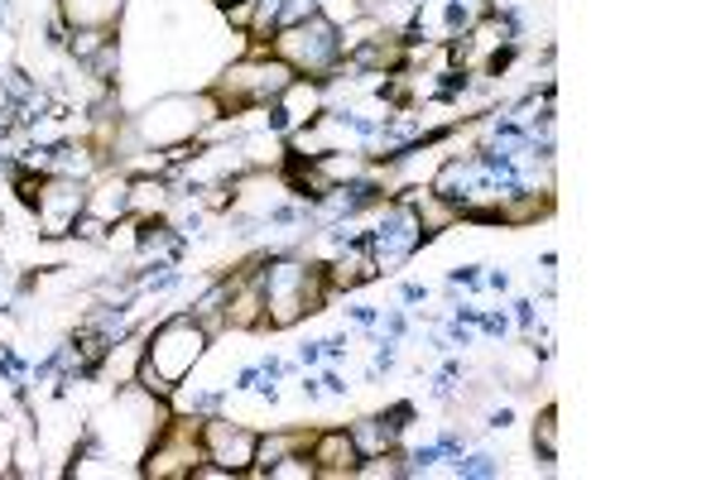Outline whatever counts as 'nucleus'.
Wrapping results in <instances>:
<instances>
[{
    "instance_id": "nucleus-1",
    "label": "nucleus",
    "mask_w": 721,
    "mask_h": 480,
    "mask_svg": "<svg viewBox=\"0 0 721 480\" xmlns=\"http://www.w3.org/2000/svg\"><path fill=\"white\" fill-rule=\"evenodd\" d=\"M207 342H212V336L203 332V322H197L193 312H179V318L159 322V332L149 336L145 356H139V366H135V384L145 394H155V399H169V394L193 374L197 360H203Z\"/></svg>"
},
{
    "instance_id": "nucleus-2",
    "label": "nucleus",
    "mask_w": 721,
    "mask_h": 480,
    "mask_svg": "<svg viewBox=\"0 0 721 480\" xmlns=\"http://www.w3.org/2000/svg\"><path fill=\"white\" fill-rule=\"evenodd\" d=\"M260 284H265V327L284 332L308 312H322V298H328V274L322 264H298L289 255H279L260 269Z\"/></svg>"
},
{
    "instance_id": "nucleus-3",
    "label": "nucleus",
    "mask_w": 721,
    "mask_h": 480,
    "mask_svg": "<svg viewBox=\"0 0 721 480\" xmlns=\"http://www.w3.org/2000/svg\"><path fill=\"white\" fill-rule=\"evenodd\" d=\"M270 53L284 58V63L294 67L298 77L322 82L332 67H342V29H337L332 20L318 10V15L298 20V25L274 29L270 34Z\"/></svg>"
},
{
    "instance_id": "nucleus-4",
    "label": "nucleus",
    "mask_w": 721,
    "mask_h": 480,
    "mask_svg": "<svg viewBox=\"0 0 721 480\" xmlns=\"http://www.w3.org/2000/svg\"><path fill=\"white\" fill-rule=\"evenodd\" d=\"M87 212V183L83 179H68V173H44V187H39V231L44 236H73L77 217Z\"/></svg>"
},
{
    "instance_id": "nucleus-5",
    "label": "nucleus",
    "mask_w": 721,
    "mask_h": 480,
    "mask_svg": "<svg viewBox=\"0 0 721 480\" xmlns=\"http://www.w3.org/2000/svg\"><path fill=\"white\" fill-rule=\"evenodd\" d=\"M255 438H260V432H250V428H241V423H227V418H203V452H207V461L227 466L231 476L250 471Z\"/></svg>"
},
{
    "instance_id": "nucleus-6",
    "label": "nucleus",
    "mask_w": 721,
    "mask_h": 480,
    "mask_svg": "<svg viewBox=\"0 0 721 480\" xmlns=\"http://www.w3.org/2000/svg\"><path fill=\"white\" fill-rule=\"evenodd\" d=\"M308 456H313V466H318V476H322V480L356 476V466H361V452H356V442H352V432H346V428L313 432Z\"/></svg>"
},
{
    "instance_id": "nucleus-7",
    "label": "nucleus",
    "mask_w": 721,
    "mask_h": 480,
    "mask_svg": "<svg viewBox=\"0 0 721 480\" xmlns=\"http://www.w3.org/2000/svg\"><path fill=\"white\" fill-rule=\"evenodd\" d=\"M346 432H352V442H356V452H361V461H370V456H386L400 447V423H390L386 414H376V418H356V423H346Z\"/></svg>"
},
{
    "instance_id": "nucleus-8",
    "label": "nucleus",
    "mask_w": 721,
    "mask_h": 480,
    "mask_svg": "<svg viewBox=\"0 0 721 480\" xmlns=\"http://www.w3.org/2000/svg\"><path fill=\"white\" fill-rule=\"evenodd\" d=\"M313 432H265V438H255V461L250 471L255 476H270L274 461H284L289 452H308Z\"/></svg>"
},
{
    "instance_id": "nucleus-9",
    "label": "nucleus",
    "mask_w": 721,
    "mask_h": 480,
    "mask_svg": "<svg viewBox=\"0 0 721 480\" xmlns=\"http://www.w3.org/2000/svg\"><path fill=\"white\" fill-rule=\"evenodd\" d=\"M125 0H63V20L68 29H83V25H101L111 29L115 15H121Z\"/></svg>"
},
{
    "instance_id": "nucleus-10",
    "label": "nucleus",
    "mask_w": 721,
    "mask_h": 480,
    "mask_svg": "<svg viewBox=\"0 0 721 480\" xmlns=\"http://www.w3.org/2000/svg\"><path fill=\"white\" fill-rule=\"evenodd\" d=\"M87 212H91V217H101V221H121V217H131V179L107 183V187H97V193H87Z\"/></svg>"
},
{
    "instance_id": "nucleus-11",
    "label": "nucleus",
    "mask_w": 721,
    "mask_h": 480,
    "mask_svg": "<svg viewBox=\"0 0 721 480\" xmlns=\"http://www.w3.org/2000/svg\"><path fill=\"white\" fill-rule=\"evenodd\" d=\"M534 452L543 456V466L558 461V408L549 404L539 418H534Z\"/></svg>"
},
{
    "instance_id": "nucleus-12",
    "label": "nucleus",
    "mask_w": 721,
    "mask_h": 480,
    "mask_svg": "<svg viewBox=\"0 0 721 480\" xmlns=\"http://www.w3.org/2000/svg\"><path fill=\"white\" fill-rule=\"evenodd\" d=\"M270 480H318V466H313L308 452H289L284 461L270 466Z\"/></svg>"
},
{
    "instance_id": "nucleus-13",
    "label": "nucleus",
    "mask_w": 721,
    "mask_h": 480,
    "mask_svg": "<svg viewBox=\"0 0 721 480\" xmlns=\"http://www.w3.org/2000/svg\"><path fill=\"white\" fill-rule=\"evenodd\" d=\"M452 476H462V480H481V476H500V466H496V456H486V452H472V456H452Z\"/></svg>"
},
{
    "instance_id": "nucleus-14",
    "label": "nucleus",
    "mask_w": 721,
    "mask_h": 480,
    "mask_svg": "<svg viewBox=\"0 0 721 480\" xmlns=\"http://www.w3.org/2000/svg\"><path fill=\"white\" fill-rule=\"evenodd\" d=\"M476 322H481L486 336H505V332H510V318H505V312H491V318H476Z\"/></svg>"
},
{
    "instance_id": "nucleus-15",
    "label": "nucleus",
    "mask_w": 721,
    "mask_h": 480,
    "mask_svg": "<svg viewBox=\"0 0 721 480\" xmlns=\"http://www.w3.org/2000/svg\"><path fill=\"white\" fill-rule=\"evenodd\" d=\"M448 279H452V284H467V288H472V284H481V274H476V264H457V269H452Z\"/></svg>"
},
{
    "instance_id": "nucleus-16",
    "label": "nucleus",
    "mask_w": 721,
    "mask_h": 480,
    "mask_svg": "<svg viewBox=\"0 0 721 480\" xmlns=\"http://www.w3.org/2000/svg\"><path fill=\"white\" fill-rule=\"evenodd\" d=\"M515 322L525 327V332L534 327V303H529V298H525V303H515Z\"/></svg>"
},
{
    "instance_id": "nucleus-17",
    "label": "nucleus",
    "mask_w": 721,
    "mask_h": 480,
    "mask_svg": "<svg viewBox=\"0 0 721 480\" xmlns=\"http://www.w3.org/2000/svg\"><path fill=\"white\" fill-rule=\"evenodd\" d=\"M352 322L370 327V322H376V308H366V303H356V308H352Z\"/></svg>"
},
{
    "instance_id": "nucleus-18",
    "label": "nucleus",
    "mask_w": 721,
    "mask_h": 480,
    "mask_svg": "<svg viewBox=\"0 0 721 480\" xmlns=\"http://www.w3.org/2000/svg\"><path fill=\"white\" fill-rule=\"evenodd\" d=\"M424 298H428L424 284H404V303H424Z\"/></svg>"
},
{
    "instance_id": "nucleus-19",
    "label": "nucleus",
    "mask_w": 721,
    "mask_h": 480,
    "mask_svg": "<svg viewBox=\"0 0 721 480\" xmlns=\"http://www.w3.org/2000/svg\"><path fill=\"white\" fill-rule=\"evenodd\" d=\"M298 356H304V366H313V360H318V356H322V342H308L304 350H298Z\"/></svg>"
},
{
    "instance_id": "nucleus-20",
    "label": "nucleus",
    "mask_w": 721,
    "mask_h": 480,
    "mask_svg": "<svg viewBox=\"0 0 721 480\" xmlns=\"http://www.w3.org/2000/svg\"><path fill=\"white\" fill-rule=\"evenodd\" d=\"M486 284H491V288H510V274H505V269H496V274H486Z\"/></svg>"
},
{
    "instance_id": "nucleus-21",
    "label": "nucleus",
    "mask_w": 721,
    "mask_h": 480,
    "mask_svg": "<svg viewBox=\"0 0 721 480\" xmlns=\"http://www.w3.org/2000/svg\"><path fill=\"white\" fill-rule=\"evenodd\" d=\"M322 384H328V394H346V384H342V374H328V380H322Z\"/></svg>"
},
{
    "instance_id": "nucleus-22",
    "label": "nucleus",
    "mask_w": 721,
    "mask_h": 480,
    "mask_svg": "<svg viewBox=\"0 0 721 480\" xmlns=\"http://www.w3.org/2000/svg\"><path fill=\"white\" fill-rule=\"evenodd\" d=\"M217 5H222V10H227V5H236V0H217Z\"/></svg>"
}]
</instances>
